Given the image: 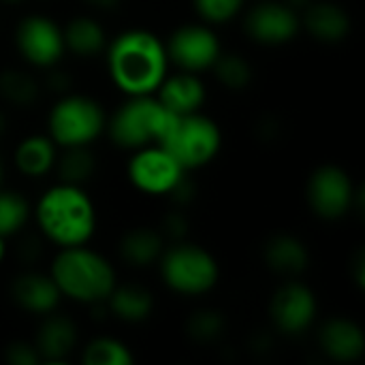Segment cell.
<instances>
[{"instance_id":"cell-1","label":"cell","mask_w":365,"mask_h":365,"mask_svg":"<svg viewBox=\"0 0 365 365\" xmlns=\"http://www.w3.org/2000/svg\"><path fill=\"white\" fill-rule=\"evenodd\" d=\"M107 73L124 96L156 94L169 73L165 41L143 28H130L113 36L105 47Z\"/></svg>"},{"instance_id":"cell-2","label":"cell","mask_w":365,"mask_h":365,"mask_svg":"<svg viewBox=\"0 0 365 365\" xmlns=\"http://www.w3.org/2000/svg\"><path fill=\"white\" fill-rule=\"evenodd\" d=\"M34 220L45 242L58 248L86 246L96 233V207L83 186L58 182L34 205Z\"/></svg>"},{"instance_id":"cell-3","label":"cell","mask_w":365,"mask_h":365,"mask_svg":"<svg viewBox=\"0 0 365 365\" xmlns=\"http://www.w3.org/2000/svg\"><path fill=\"white\" fill-rule=\"evenodd\" d=\"M49 276L62 297L83 306L107 302L118 284L113 265L101 252L88 248V244L58 248L49 265Z\"/></svg>"},{"instance_id":"cell-4","label":"cell","mask_w":365,"mask_h":365,"mask_svg":"<svg viewBox=\"0 0 365 365\" xmlns=\"http://www.w3.org/2000/svg\"><path fill=\"white\" fill-rule=\"evenodd\" d=\"M175 118L178 115H173L156 94L126 96V101L107 118L105 133H109L115 148L135 152L145 145L163 143Z\"/></svg>"},{"instance_id":"cell-5","label":"cell","mask_w":365,"mask_h":365,"mask_svg":"<svg viewBox=\"0 0 365 365\" xmlns=\"http://www.w3.org/2000/svg\"><path fill=\"white\" fill-rule=\"evenodd\" d=\"M158 269L165 287L184 297L207 295L220 280V267L216 257L203 246L190 242H173L163 250Z\"/></svg>"},{"instance_id":"cell-6","label":"cell","mask_w":365,"mask_h":365,"mask_svg":"<svg viewBox=\"0 0 365 365\" xmlns=\"http://www.w3.org/2000/svg\"><path fill=\"white\" fill-rule=\"evenodd\" d=\"M107 128L105 107L86 94L68 92L58 96L47 115V135L62 148L90 145Z\"/></svg>"},{"instance_id":"cell-7","label":"cell","mask_w":365,"mask_h":365,"mask_svg":"<svg viewBox=\"0 0 365 365\" xmlns=\"http://www.w3.org/2000/svg\"><path fill=\"white\" fill-rule=\"evenodd\" d=\"M186 171L207 167L222 148V130L201 111L178 115L160 143Z\"/></svg>"},{"instance_id":"cell-8","label":"cell","mask_w":365,"mask_h":365,"mask_svg":"<svg viewBox=\"0 0 365 365\" xmlns=\"http://www.w3.org/2000/svg\"><path fill=\"white\" fill-rule=\"evenodd\" d=\"M361 192L355 188L353 178L338 165H321L312 171L306 199L310 210L323 220H340L355 210V201Z\"/></svg>"},{"instance_id":"cell-9","label":"cell","mask_w":365,"mask_h":365,"mask_svg":"<svg viewBox=\"0 0 365 365\" xmlns=\"http://www.w3.org/2000/svg\"><path fill=\"white\" fill-rule=\"evenodd\" d=\"M126 173L128 182L139 192L150 197H167L188 171L160 143H156L135 150Z\"/></svg>"},{"instance_id":"cell-10","label":"cell","mask_w":365,"mask_h":365,"mask_svg":"<svg viewBox=\"0 0 365 365\" xmlns=\"http://www.w3.org/2000/svg\"><path fill=\"white\" fill-rule=\"evenodd\" d=\"M15 47L19 56L34 68L56 66L66 53L62 26L41 13H32L19 19L15 28Z\"/></svg>"},{"instance_id":"cell-11","label":"cell","mask_w":365,"mask_h":365,"mask_svg":"<svg viewBox=\"0 0 365 365\" xmlns=\"http://www.w3.org/2000/svg\"><path fill=\"white\" fill-rule=\"evenodd\" d=\"M169 62L180 66V71L203 73L214 66L222 53L220 38L210 24H184L165 43Z\"/></svg>"},{"instance_id":"cell-12","label":"cell","mask_w":365,"mask_h":365,"mask_svg":"<svg viewBox=\"0 0 365 365\" xmlns=\"http://www.w3.org/2000/svg\"><path fill=\"white\" fill-rule=\"evenodd\" d=\"M319 312V302L314 291L297 280L284 282L269 302V319L272 325L289 338L306 334Z\"/></svg>"},{"instance_id":"cell-13","label":"cell","mask_w":365,"mask_h":365,"mask_svg":"<svg viewBox=\"0 0 365 365\" xmlns=\"http://www.w3.org/2000/svg\"><path fill=\"white\" fill-rule=\"evenodd\" d=\"M244 30L255 43L278 47L291 43L299 34L302 19L299 13L291 9L287 2L261 0L246 11Z\"/></svg>"},{"instance_id":"cell-14","label":"cell","mask_w":365,"mask_h":365,"mask_svg":"<svg viewBox=\"0 0 365 365\" xmlns=\"http://www.w3.org/2000/svg\"><path fill=\"white\" fill-rule=\"evenodd\" d=\"M77 325L62 314H45L32 340L41 364H66L77 349Z\"/></svg>"},{"instance_id":"cell-15","label":"cell","mask_w":365,"mask_h":365,"mask_svg":"<svg viewBox=\"0 0 365 365\" xmlns=\"http://www.w3.org/2000/svg\"><path fill=\"white\" fill-rule=\"evenodd\" d=\"M11 299L24 312L45 317L58 310L62 295L49 274L24 272L11 282Z\"/></svg>"},{"instance_id":"cell-16","label":"cell","mask_w":365,"mask_h":365,"mask_svg":"<svg viewBox=\"0 0 365 365\" xmlns=\"http://www.w3.org/2000/svg\"><path fill=\"white\" fill-rule=\"evenodd\" d=\"M299 19H302V28L312 38L329 45L342 43L353 28L349 11L331 0H314L299 13Z\"/></svg>"},{"instance_id":"cell-17","label":"cell","mask_w":365,"mask_h":365,"mask_svg":"<svg viewBox=\"0 0 365 365\" xmlns=\"http://www.w3.org/2000/svg\"><path fill=\"white\" fill-rule=\"evenodd\" d=\"M156 98L173 113V115H188L201 111L205 105L207 92L205 83L197 73L180 71L163 79V83L156 90Z\"/></svg>"},{"instance_id":"cell-18","label":"cell","mask_w":365,"mask_h":365,"mask_svg":"<svg viewBox=\"0 0 365 365\" xmlns=\"http://www.w3.org/2000/svg\"><path fill=\"white\" fill-rule=\"evenodd\" d=\"M319 346L336 364L359 361L365 351L364 329L351 319H331L319 331Z\"/></svg>"},{"instance_id":"cell-19","label":"cell","mask_w":365,"mask_h":365,"mask_svg":"<svg viewBox=\"0 0 365 365\" xmlns=\"http://www.w3.org/2000/svg\"><path fill=\"white\" fill-rule=\"evenodd\" d=\"M263 261L265 265L280 276H299L310 265V250L308 246L289 233L272 235L263 246Z\"/></svg>"},{"instance_id":"cell-20","label":"cell","mask_w":365,"mask_h":365,"mask_svg":"<svg viewBox=\"0 0 365 365\" xmlns=\"http://www.w3.org/2000/svg\"><path fill=\"white\" fill-rule=\"evenodd\" d=\"M58 152L60 148L53 143L49 135H28L17 143L13 152V163L21 175L38 180L53 171Z\"/></svg>"},{"instance_id":"cell-21","label":"cell","mask_w":365,"mask_h":365,"mask_svg":"<svg viewBox=\"0 0 365 365\" xmlns=\"http://www.w3.org/2000/svg\"><path fill=\"white\" fill-rule=\"evenodd\" d=\"M165 237L160 233V229L154 227H135L130 231H126L118 244V252L120 259L135 267V269H148L152 265L158 263L165 246Z\"/></svg>"},{"instance_id":"cell-22","label":"cell","mask_w":365,"mask_h":365,"mask_svg":"<svg viewBox=\"0 0 365 365\" xmlns=\"http://www.w3.org/2000/svg\"><path fill=\"white\" fill-rule=\"evenodd\" d=\"M62 36H64V49L77 58H92L105 53V47L109 43L103 24L90 15H77L68 19L62 26Z\"/></svg>"},{"instance_id":"cell-23","label":"cell","mask_w":365,"mask_h":365,"mask_svg":"<svg viewBox=\"0 0 365 365\" xmlns=\"http://www.w3.org/2000/svg\"><path fill=\"white\" fill-rule=\"evenodd\" d=\"M105 304L109 317L128 325L143 323L154 312V297L141 284H115V289L111 291Z\"/></svg>"},{"instance_id":"cell-24","label":"cell","mask_w":365,"mask_h":365,"mask_svg":"<svg viewBox=\"0 0 365 365\" xmlns=\"http://www.w3.org/2000/svg\"><path fill=\"white\" fill-rule=\"evenodd\" d=\"M96 167L98 163L90 145H75V148H62V154H58L53 171L64 184L86 186L96 175Z\"/></svg>"},{"instance_id":"cell-25","label":"cell","mask_w":365,"mask_h":365,"mask_svg":"<svg viewBox=\"0 0 365 365\" xmlns=\"http://www.w3.org/2000/svg\"><path fill=\"white\" fill-rule=\"evenodd\" d=\"M41 81L24 68L0 71V98L13 107H32L41 98Z\"/></svg>"},{"instance_id":"cell-26","label":"cell","mask_w":365,"mask_h":365,"mask_svg":"<svg viewBox=\"0 0 365 365\" xmlns=\"http://www.w3.org/2000/svg\"><path fill=\"white\" fill-rule=\"evenodd\" d=\"M81 364L83 365H133L135 355L133 351L120 342L118 338L98 336L90 340L81 351Z\"/></svg>"},{"instance_id":"cell-27","label":"cell","mask_w":365,"mask_h":365,"mask_svg":"<svg viewBox=\"0 0 365 365\" xmlns=\"http://www.w3.org/2000/svg\"><path fill=\"white\" fill-rule=\"evenodd\" d=\"M210 71H214L216 79H218L225 88L235 90V92L246 90V88L252 83V79H255L252 64H250L242 53H235V51H229V53L222 51Z\"/></svg>"},{"instance_id":"cell-28","label":"cell","mask_w":365,"mask_h":365,"mask_svg":"<svg viewBox=\"0 0 365 365\" xmlns=\"http://www.w3.org/2000/svg\"><path fill=\"white\" fill-rule=\"evenodd\" d=\"M30 214L32 210L24 195L0 186V235L4 240L17 235L30 220Z\"/></svg>"},{"instance_id":"cell-29","label":"cell","mask_w":365,"mask_h":365,"mask_svg":"<svg viewBox=\"0 0 365 365\" xmlns=\"http://www.w3.org/2000/svg\"><path fill=\"white\" fill-rule=\"evenodd\" d=\"M227 329V319L222 312L212 310V308H203L197 310L188 317L186 321V334L190 340L199 342V344H207V342H216Z\"/></svg>"},{"instance_id":"cell-30","label":"cell","mask_w":365,"mask_h":365,"mask_svg":"<svg viewBox=\"0 0 365 365\" xmlns=\"http://www.w3.org/2000/svg\"><path fill=\"white\" fill-rule=\"evenodd\" d=\"M192 4L205 24L220 26L235 19L244 11L246 0H192Z\"/></svg>"},{"instance_id":"cell-31","label":"cell","mask_w":365,"mask_h":365,"mask_svg":"<svg viewBox=\"0 0 365 365\" xmlns=\"http://www.w3.org/2000/svg\"><path fill=\"white\" fill-rule=\"evenodd\" d=\"M160 233L165 240L184 242L190 233V220H188L186 212L182 207H173L171 212H167L160 220Z\"/></svg>"},{"instance_id":"cell-32","label":"cell","mask_w":365,"mask_h":365,"mask_svg":"<svg viewBox=\"0 0 365 365\" xmlns=\"http://www.w3.org/2000/svg\"><path fill=\"white\" fill-rule=\"evenodd\" d=\"M4 359L11 365H38V353L34 349L32 342H24V340H15L4 349Z\"/></svg>"},{"instance_id":"cell-33","label":"cell","mask_w":365,"mask_h":365,"mask_svg":"<svg viewBox=\"0 0 365 365\" xmlns=\"http://www.w3.org/2000/svg\"><path fill=\"white\" fill-rule=\"evenodd\" d=\"M45 71H47V75H45V79L41 81V86H43L47 92H53V94H58V96L73 92V77H71L68 71L60 68L58 64H56V66H49V68H45Z\"/></svg>"},{"instance_id":"cell-34","label":"cell","mask_w":365,"mask_h":365,"mask_svg":"<svg viewBox=\"0 0 365 365\" xmlns=\"http://www.w3.org/2000/svg\"><path fill=\"white\" fill-rule=\"evenodd\" d=\"M169 197V201L173 203V207H182V210H186V207H190L192 203H195V199H197V184L188 178V173L171 188V192L167 195Z\"/></svg>"},{"instance_id":"cell-35","label":"cell","mask_w":365,"mask_h":365,"mask_svg":"<svg viewBox=\"0 0 365 365\" xmlns=\"http://www.w3.org/2000/svg\"><path fill=\"white\" fill-rule=\"evenodd\" d=\"M43 255V242L36 235H28L24 237V242L19 244V259L26 265H34Z\"/></svg>"},{"instance_id":"cell-36","label":"cell","mask_w":365,"mask_h":365,"mask_svg":"<svg viewBox=\"0 0 365 365\" xmlns=\"http://www.w3.org/2000/svg\"><path fill=\"white\" fill-rule=\"evenodd\" d=\"M280 130H282V124L276 120V118H261L259 120V124H257V135H259V139H263V141H274V139H278V135H280Z\"/></svg>"},{"instance_id":"cell-37","label":"cell","mask_w":365,"mask_h":365,"mask_svg":"<svg viewBox=\"0 0 365 365\" xmlns=\"http://www.w3.org/2000/svg\"><path fill=\"white\" fill-rule=\"evenodd\" d=\"M353 265H355V284L359 287V289H364V280H365V255L364 252H357V257H355V261H353Z\"/></svg>"},{"instance_id":"cell-38","label":"cell","mask_w":365,"mask_h":365,"mask_svg":"<svg viewBox=\"0 0 365 365\" xmlns=\"http://www.w3.org/2000/svg\"><path fill=\"white\" fill-rule=\"evenodd\" d=\"M81 2H86L88 6L96 11H113L122 4V0H81Z\"/></svg>"},{"instance_id":"cell-39","label":"cell","mask_w":365,"mask_h":365,"mask_svg":"<svg viewBox=\"0 0 365 365\" xmlns=\"http://www.w3.org/2000/svg\"><path fill=\"white\" fill-rule=\"evenodd\" d=\"M282 2H287V4H289L291 9H295L297 13H302V11H304V9H306L308 4H312L314 0H282Z\"/></svg>"},{"instance_id":"cell-40","label":"cell","mask_w":365,"mask_h":365,"mask_svg":"<svg viewBox=\"0 0 365 365\" xmlns=\"http://www.w3.org/2000/svg\"><path fill=\"white\" fill-rule=\"evenodd\" d=\"M6 130H9V118H6V113L0 109V139L6 135Z\"/></svg>"},{"instance_id":"cell-41","label":"cell","mask_w":365,"mask_h":365,"mask_svg":"<svg viewBox=\"0 0 365 365\" xmlns=\"http://www.w3.org/2000/svg\"><path fill=\"white\" fill-rule=\"evenodd\" d=\"M4 257H6V242H4V237L0 235V265L4 263Z\"/></svg>"},{"instance_id":"cell-42","label":"cell","mask_w":365,"mask_h":365,"mask_svg":"<svg viewBox=\"0 0 365 365\" xmlns=\"http://www.w3.org/2000/svg\"><path fill=\"white\" fill-rule=\"evenodd\" d=\"M2 178H4V163H2V156H0V186H2Z\"/></svg>"},{"instance_id":"cell-43","label":"cell","mask_w":365,"mask_h":365,"mask_svg":"<svg viewBox=\"0 0 365 365\" xmlns=\"http://www.w3.org/2000/svg\"><path fill=\"white\" fill-rule=\"evenodd\" d=\"M2 2H6V4H19L21 0H2Z\"/></svg>"}]
</instances>
